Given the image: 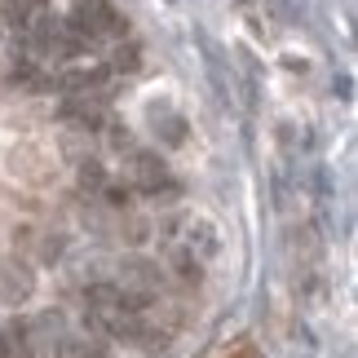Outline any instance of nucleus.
Listing matches in <instances>:
<instances>
[{"label":"nucleus","mask_w":358,"mask_h":358,"mask_svg":"<svg viewBox=\"0 0 358 358\" xmlns=\"http://www.w3.org/2000/svg\"><path fill=\"white\" fill-rule=\"evenodd\" d=\"M217 257V230L199 217H186L169 230V261L177 270V279L186 283H199L203 279V266Z\"/></svg>","instance_id":"f257e3e1"},{"label":"nucleus","mask_w":358,"mask_h":358,"mask_svg":"<svg viewBox=\"0 0 358 358\" xmlns=\"http://www.w3.org/2000/svg\"><path fill=\"white\" fill-rule=\"evenodd\" d=\"M71 27L85 40H93V36H124V18L115 13L111 0H76Z\"/></svg>","instance_id":"f03ea898"},{"label":"nucleus","mask_w":358,"mask_h":358,"mask_svg":"<svg viewBox=\"0 0 358 358\" xmlns=\"http://www.w3.org/2000/svg\"><path fill=\"white\" fill-rule=\"evenodd\" d=\"M120 292L124 296H133L137 306H150V301L159 296V283H164V274H159V266L155 261H124V274H120Z\"/></svg>","instance_id":"7ed1b4c3"},{"label":"nucleus","mask_w":358,"mask_h":358,"mask_svg":"<svg viewBox=\"0 0 358 358\" xmlns=\"http://www.w3.org/2000/svg\"><path fill=\"white\" fill-rule=\"evenodd\" d=\"M31 287H36V274L22 257L0 261V301H5V306H22V301L31 296Z\"/></svg>","instance_id":"20e7f679"},{"label":"nucleus","mask_w":358,"mask_h":358,"mask_svg":"<svg viewBox=\"0 0 358 358\" xmlns=\"http://www.w3.org/2000/svg\"><path fill=\"white\" fill-rule=\"evenodd\" d=\"M62 319L58 314H40V319L27 323V354L31 358H58V345H62Z\"/></svg>","instance_id":"39448f33"},{"label":"nucleus","mask_w":358,"mask_h":358,"mask_svg":"<svg viewBox=\"0 0 358 358\" xmlns=\"http://www.w3.org/2000/svg\"><path fill=\"white\" fill-rule=\"evenodd\" d=\"M133 182L146 190V195H177V182L169 177V169L155 159V155H133Z\"/></svg>","instance_id":"423d86ee"},{"label":"nucleus","mask_w":358,"mask_h":358,"mask_svg":"<svg viewBox=\"0 0 358 358\" xmlns=\"http://www.w3.org/2000/svg\"><path fill=\"white\" fill-rule=\"evenodd\" d=\"M58 358H111V345L102 336H62Z\"/></svg>","instance_id":"0eeeda50"},{"label":"nucleus","mask_w":358,"mask_h":358,"mask_svg":"<svg viewBox=\"0 0 358 358\" xmlns=\"http://www.w3.org/2000/svg\"><path fill=\"white\" fill-rule=\"evenodd\" d=\"M80 186H89V190H102L106 186V169L98 159H85L80 164Z\"/></svg>","instance_id":"6e6552de"},{"label":"nucleus","mask_w":358,"mask_h":358,"mask_svg":"<svg viewBox=\"0 0 358 358\" xmlns=\"http://www.w3.org/2000/svg\"><path fill=\"white\" fill-rule=\"evenodd\" d=\"M106 190V186H102ZM106 199H111V203H129V190H120V186H111V190H106Z\"/></svg>","instance_id":"1a4fd4ad"},{"label":"nucleus","mask_w":358,"mask_h":358,"mask_svg":"<svg viewBox=\"0 0 358 358\" xmlns=\"http://www.w3.org/2000/svg\"><path fill=\"white\" fill-rule=\"evenodd\" d=\"M31 5H45V0H31Z\"/></svg>","instance_id":"9d476101"}]
</instances>
